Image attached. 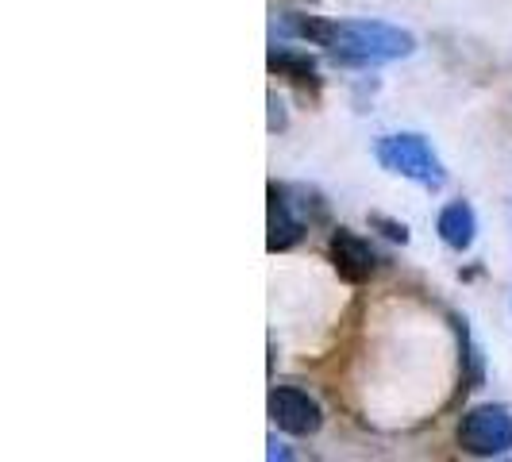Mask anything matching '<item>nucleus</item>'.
<instances>
[{
    "label": "nucleus",
    "mask_w": 512,
    "mask_h": 462,
    "mask_svg": "<svg viewBox=\"0 0 512 462\" xmlns=\"http://www.w3.org/2000/svg\"><path fill=\"white\" fill-rule=\"evenodd\" d=\"M266 228H270V235H266L270 255L297 247L301 235H305V216L297 212V201H289V189H285V185H270V216H266Z\"/></svg>",
    "instance_id": "obj_6"
},
{
    "label": "nucleus",
    "mask_w": 512,
    "mask_h": 462,
    "mask_svg": "<svg viewBox=\"0 0 512 462\" xmlns=\"http://www.w3.org/2000/svg\"><path fill=\"white\" fill-rule=\"evenodd\" d=\"M374 154H378V162L385 170L397 174V178H409L416 185H424V189H443L447 185L443 162L420 135H382Z\"/></svg>",
    "instance_id": "obj_2"
},
{
    "label": "nucleus",
    "mask_w": 512,
    "mask_h": 462,
    "mask_svg": "<svg viewBox=\"0 0 512 462\" xmlns=\"http://www.w3.org/2000/svg\"><path fill=\"white\" fill-rule=\"evenodd\" d=\"M270 420L289 436H316L324 428V409L316 405V397H308L305 389L278 385L270 393Z\"/></svg>",
    "instance_id": "obj_4"
},
{
    "label": "nucleus",
    "mask_w": 512,
    "mask_h": 462,
    "mask_svg": "<svg viewBox=\"0 0 512 462\" xmlns=\"http://www.w3.org/2000/svg\"><path fill=\"white\" fill-rule=\"evenodd\" d=\"M278 24L312 47H324L339 66H378L409 58L416 51V39L409 31L378 20H316L301 12H278Z\"/></svg>",
    "instance_id": "obj_1"
},
{
    "label": "nucleus",
    "mask_w": 512,
    "mask_h": 462,
    "mask_svg": "<svg viewBox=\"0 0 512 462\" xmlns=\"http://www.w3.org/2000/svg\"><path fill=\"white\" fill-rule=\"evenodd\" d=\"M328 258H332L335 274L347 285L370 282L374 270H378V251L351 228H335L332 243H328Z\"/></svg>",
    "instance_id": "obj_5"
},
{
    "label": "nucleus",
    "mask_w": 512,
    "mask_h": 462,
    "mask_svg": "<svg viewBox=\"0 0 512 462\" xmlns=\"http://www.w3.org/2000/svg\"><path fill=\"white\" fill-rule=\"evenodd\" d=\"M266 455H270V459H293V455L285 451V443H278L274 436H270V451H266Z\"/></svg>",
    "instance_id": "obj_11"
},
{
    "label": "nucleus",
    "mask_w": 512,
    "mask_h": 462,
    "mask_svg": "<svg viewBox=\"0 0 512 462\" xmlns=\"http://www.w3.org/2000/svg\"><path fill=\"white\" fill-rule=\"evenodd\" d=\"M459 447L474 459H497L512 451V412L505 405H478L462 416Z\"/></svg>",
    "instance_id": "obj_3"
},
{
    "label": "nucleus",
    "mask_w": 512,
    "mask_h": 462,
    "mask_svg": "<svg viewBox=\"0 0 512 462\" xmlns=\"http://www.w3.org/2000/svg\"><path fill=\"white\" fill-rule=\"evenodd\" d=\"M474 235H478V216L466 201H455L439 212V239L451 247V251H470L474 247Z\"/></svg>",
    "instance_id": "obj_8"
},
{
    "label": "nucleus",
    "mask_w": 512,
    "mask_h": 462,
    "mask_svg": "<svg viewBox=\"0 0 512 462\" xmlns=\"http://www.w3.org/2000/svg\"><path fill=\"white\" fill-rule=\"evenodd\" d=\"M266 104H270V131H285V124H289V120H285V104L278 101V93H270V97H266Z\"/></svg>",
    "instance_id": "obj_10"
},
{
    "label": "nucleus",
    "mask_w": 512,
    "mask_h": 462,
    "mask_svg": "<svg viewBox=\"0 0 512 462\" xmlns=\"http://www.w3.org/2000/svg\"><path fill=\"white\" fill-rule=\"evenodd\" d=\"M266 66H270V74L285 77V81H293L301 93L308 97H320V85H324V77L316 70V62L301 51H285V47H274L270 58H266Z\"/></svg>",
    "instance_id": "obj_7"
},
{
    "label": "nucleus",
    "mask_w": 512,
    "mask_h": 462,
    "mask_svg": "<svg viewBox=\"0 0 512 462\" xmlns=\"http://www.w3.org/2000/svg\"><path fill=\"white\" fill-rule=\"evenodd\" d=\"M370 228H378L385 239H393V243H409V228L401 224V220H389L382 212H370Z\"/></svg>",
    "instance_id": "obj_9"
}]
</instances>
